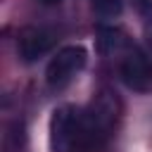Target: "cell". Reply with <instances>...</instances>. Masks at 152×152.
Instances as JSON below:
<instances>
[{
	"label": "cell",
	"mask_w": 152,
	"mask_h": 152,
	"mask_svg": "<svg viewBox=\"0 0 152 152\" xmlns=\"http://www.w3.org/2000/svg\"><path fill=\"white\" fill-rule=\"evenodd\" d=\"M119 112H121V104L112 90L104 88L93 97L88 112L81 116V128H78V140L88 152H95L107 142L112 128L116 126Z\"/></svg>",
	"instance_id": "1"
},
{
	"label": "cell",
	"mask_w": 152,
	"mask_h": 152,
	"mask_svg": "<svg viewBox=\"0 0 152 152\" xmlns=\"http://www.w3.org/2000/svg\"><path fill=\"white\" fill-rule=\"evenodd\" d=\"M86 59H88V55H86V50L81 45H66V48H62L52 57V62L48 64V71H45L48 83L52 88H64L86 66Z\"/></svg>",
	"instance_id": "2"
},
{
	"label": "cell",
	"mask_w": 152,
	"mask_h": 152,
	"mask_svg": "<svg viewBox=\"0 0 152 152\" xmlns=\"http://www.w3.org/2000/svg\"><path fill=\"white\" fill-rule=\"evenodd\" d=\"M81 116L74 107H57L50 119V145L52 152H66L78 138Z\"/></svg>",
	"instance_id": "3"
},
{
	"label": "cell",
	"mask_w": 152,
	"mask_h": 152,
	"mask_svg": "<svg viewBox=\"0 0 152 152\" xmlns=\"http://www.w3.org/2000/svg\"><path fill=\"white\" fill-rule=\"evenodd\" d=\"M121 78L135 93H152V59L140 50H128L121 59Z\"/></svg>",
	"instance_id": "4"
},
{
	"label": "cell",
	"mask_w": 152,
	"mask_h": 152,
	"mask_svg": "<svg viewBox=\"0 0 152 152\" xmlns=\"http://www.w3.org/2000/svg\"><path fill=\"white\" fill-rule=\"evenodd\" d=\"M52 43H55V38H52L50 31L28 26V28H24V31L19 33V43H17L19 57H21L24 62H36L38 57H43V55L52 48Z\"/></svg>",
	"instance_id": "5"
},
{
	"label": "cell",
	"mask_w": 152,
	"mask_h": 152,
	"mask_svg": "<svg viewBox=\"0 0 152 152\" xmlns=\"http://www.w3.org/2000/svg\"><path fill=\"white\" fill-rule=\"evenodd\" d=\"M126 45V33L114 26H104L97 31V50L100 55H114Z\"/></svg>",
	"instance_id": "6"
},
{
	"label": "cell",
	"mask_w": 152,
	"mask_h": 152,
	"mask_svg": "<svg viewBox=\"0 0 152 152\" xmlns=\"http://www.w3.org/2000/svg\"><path fill=\"white\" fill-rule=\"evenodd\" d=\"M121 7H124L121 0H93V10L100 17H116L121 14Z\"/></svg>",
	"instance_id": "7"
},
{
	"label": "cell",
	"mask_w": 152,
	"mask_h": 152,
	"mask_svg": "<svg viewBox=\"0 0 152 152\" xmlns=\"http://www.w3.org/2000/svg\"><path fill=\"white\" fill-rule=\"evenodd\" d=\"M135 5H138V10H140L142 14L152 12V0H135Z\"/></svg>",
	"instance_id": "8"
},
{
	"label": "cell",
	"mask_w": 152,
	"mask_h": 152,
	"mask_svg": "<svg viewBox=\"0 0 152 152\" xmlns=\"http://www.w3.org/2000/svg\"><path fill=\"white\" fill-rule=\"evenodd\" d=\"M40 5H57V2H62V0H38Z\"/></svg>",
	"instance_id": "9"
}]
</instances>
